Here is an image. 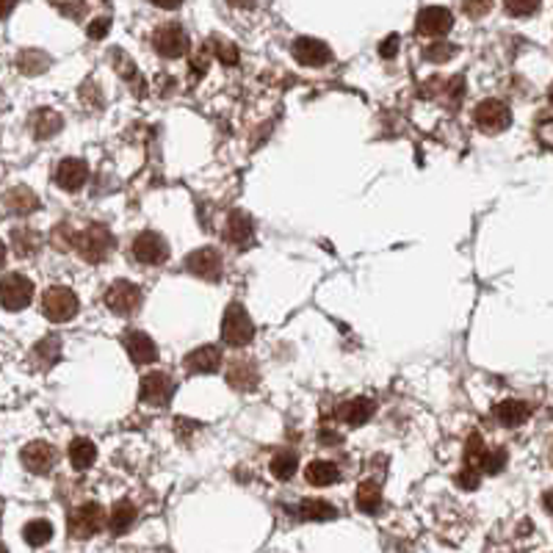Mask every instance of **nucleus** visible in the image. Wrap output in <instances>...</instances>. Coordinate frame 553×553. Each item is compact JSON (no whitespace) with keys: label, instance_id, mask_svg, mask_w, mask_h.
Listing matches in <instances>:
<instances>
[{"label":"nucleus","instance_id":"obj_1","mask_svg":"<svg viewBox=\"0 0 553 553\" xmlns=\"http://www.w3.org/2000/svg\"><path fill=\"white\" fill-rule=\"evenodd\" d=\"M86 263H102L111 249H114V236L105 225H89L86 230H81L75 236V247H73Z\"/></svg>","mask_w":553,"mask_h":553},{"label":"nucleus","instance_id":"obj_2","mask_svg":"<svg viewBox=\"0 0 553 553\" xmlns=\"http://www.w3.org/2000/svg\"><path fill=\"white\" fill-rule=\"evenodd\" d=\"M221 338H225L228 346H247L252 344L255 338V324L249 318V313L244 310V305L233 302L228 310H225V318H221Z\"/></svg>","mask_w":553,"mask_h":553},{"label":"nucleus","instance_id":"obj_3","mask_svg":"<svg viewBox=\"0 0 553 553\" xmlns=\"http://www.w3.org/2000/svg\"><path fill=\"white\" fill-rule=\"evenodd\" d=\"M78 307H81L78 296H75L70 288H62V286L47 288L44 296H42V313H44V318L53 321V324H64V321L75 318V315H78Z\"/></svg>","mask_w":553,"mask_h":553},{"label":"nucleus","instance_id":"obj_4","mask_svg":"<svg viewBox=\"0 0 553 553\" xmlns=\"http://www.w3.org/2000/svg\"><path fill=\"white\" fill-rule=\"evenodd\" d=\"M473 122H476L479 131L495 136V133H501V131H507L512 125V111H509L507 102L490 97V100H481L473 108Z\"/></svg>","mask_w":553,"mask_h":553},{"label":"nucleus","instance_id":"obj_5","mask_svg":"<svg viewBox=\"0 0 553 553\" xmlns=\"http://www.w3.org/2000/svg\"><path fill=\"white\" fill-rule=\"evenodd\" d=\"M105 523H108L105 509H102L100 504L89 501V504H81L78 509L70 512L67 531H70V537H75V539H89V537H94L97 531H102Z\"/></svg>","mask_w":553,"mask_h":553},{"label":"nucleus","instance_id":"obj_6","mask_svg":"<svg viewBox=\"0 0 553 553\" xmlns=\"http://www.w3.org/2000/svg\"><path fill=\"white\" fill-rule=\"evenodd\" d=\"M131 255H133V260H139L144 266H160L170 260V244H166V238L160 233L144 230L133 238Z\"/></svg>","mask_w":553,"mask_h":553},{"label":"nucleus","instance_id":"obj_7","mask_svg":"<svg viewBox=\"0 0 553 553\" xmlns=\"http://www.w3.org/2000/svg\"><path fill=\"white\" fill-rule=\"evenodd\" d=\"M34 299V283L23 274H6L4 280H0V307L4 310H23L28 307Z\"/></svg>","mask_w":553,"mask_h":553},{"label":"nucleus","instance_id":"obj_8","mask_svg":"<svg viewBox=\"0 0 553 553\" xmlns=\"http://www.w3.org/2000/svg\"><path fill=\"white\" fill-rule=\"evenodd\" d=\"M172 396H175V382L170 374L152 371L139 384V399L150 407H166L172 402Z\"/></svg>","mask_w":553,"mask_h":553},{"label":"nucleus","instance_id":"obj_9","mask_svg":"<svg viewBox=\"0 0 553 553\" xmlns=\"http://www.w3.org/2000/svg\"><path fill=\"white\" fill-rule=\"evenodd\" d=\"M152 47H155V53L163 55V59H180V55L189 53V34L178 23L160 25L152 34Z\"/></svg>","mask_w":553,"mask_h":553},{"label":"nucleus","instance_id":"obj_10","mask_svg":"<svg viewBox=\"0 0 553 553\" xmlns=\"http://www.w3.org/2000/svg\"><path fill=\"white\" fill-rule=\"evenodd\" d=\"M105 305L111 313L117 315H131L141 307V288L128 283V280H117L111 283L108 291H105Z\"/></svg>","mask_w":553,"mask_h":553},{"label":"nucleus","instance_id":"obj_11","mask_svg":"<svg viewBox=\"0 0 553 553\" xmlns=\"http://www.w3.org/2000/svg\"><path fill=\"white\" fill-rule=\"evenodd\" d=\"M186 268L199 276V280H208V283H218L221 280V255L210 247L205 249H194L189 257H186Z\"/></svg>","mask_w":553,"mask_h":553},{"label":"nucleus","instance_id":"obj_12","mask_svg":"<svg viewBox=\"0 0 553 553\" xmlns=\"http://www.w3.org/2000/svg\"><path fill=\"white\" fill-rule=\"evenodd\" d=\"M20 460H23V465L31 471V473H50L53 471V465L59 462V451H55L50 442H44V440H34V442H28V446L23 449V454H20Z\"/></svg>","mask_w":553,"mask_h":553},{"label":"nucleus","instance_id":"obj_13","mask_svg":"<svg viewBox=\"0 0 553 553\" xmlns=\"http://www.w3.org/2000/svg\"><path fill=\"white\" fill-rule=\"evenodd\" d=\"M451 28H454V17L449 9H442V6H426L415 20V31L421 36H442Z\"/></svg>","mask_w":553,"mask_h":553},{"label":"nucleus","instance_id":"obj_14","mask_svg":"<svg viewBox=\"0 0 553 553\" xmlns=\"http://www.w3.org/2000/svg\"><path fill=\"white\" fill-rule=\"evenodd\" d=\"M291 50H294V59H296L299 64H305V67H324V64L332 62V50H329L324 42L310 39V36L296 39Z\"/></svg>","mask_w":553,"mask_h":553},{"label":"nucleus","instance_id":"obj_15","mask_svg":"<svg viewBox=\"0 0 553 553\" xmlns=\"http://www.w3.org/2000/svg\"><path fill=\"white\" fill-rule=\"evenodd\" d=\"M89 180V166L81 158H64L55 170V183L64 191H81L83 183Z\"/></svg>","mask_w":553,"mask_h":553},{"label":"nucleus","instance_id":"obj_16","mask_svg":"<svg viewBox=\"0 0 553 553\" xmlns=\"http://www.w3.org/2000/svg\"><path fill=\"white\" fill-rule=\"evenodd\" d=\"M225 241L233 247H249L252 236H255V221L244 213V210H233L225 221Z\"/></svg>","mask_w":553,"mask_h":553},{"label":"nucleus","instance_id":"obj_17","mask_svg":"<svg viewBox=\"0 0 553 553\" xmlns=\"http://www.w3.org/2000/svg\"><path fill=\"white\" fill-rule=\"evenodd\" d=\"M122 344H125V349H128V354H131V360H133L136 365L155 363V357H158V346H155V341L147 335V332L131 329V332H125Z\"/></svg>","mask_w":553,"mask_h":553},{"label":"nucleus","instance_id":"obj_18","mask_svg":"<svg viewBox=\"0 0 553 553\" xmlns=\"http://www.w3.org/2000/svg\"><path fill=\"white\" fill-rule=\"evenodd\" d=\"M260 382V374H257V365L238 357L228 365V384L233 387V391H255Z\"/></svg>","mask_w":553,"mask_h":553},{"label":"nucleus","instance_id":"obj_19","mask_svg":"<svg viewBox=\"0 0 553 553\" xmlns=\"http://www.w3.org/2000/svg\"><path fill=\"white\" fill-rule=\"evenodd\" d=\"M221 368V352L218 346H199L186 354V371L189 374H216Z\"/></svg>","mask_w":553,"mask_h":553},{"label":"nucleus","instance_id":"obj_20","mask_svg":"<svg viewBox=\"0 0 553 553\" xmlns=\"http://www.w3.org/2000/svg\"><path fill=\"white\" fill-rule=\"evenodd\" d=\"M529 415H531V407L526 402H515V399H507L492 407V418L507 429L520 426L523 421H529Z\"/></svg>","mask_w":553,"mask_h":553},{"label":"nucleus","instance_id":"obj_21","mask_svg":"<svg viewBox=\"0 0 553 553\" xmlns=\"http://www.w3.org/2000/svg\"><path fill=\"white\" fill-rule=\"evenodd\" d=\"M64 128V120L55 114V111H50V108H39V111H34V117H31V133L36 136V139H53L55 133H59Z\"/></svg>","mask_w":553,"mask_h":553},{"label":"nucleus","instance_id":"obj_22","mask_svg":"<svg viewBox=\"0 0 553 553\" xmlns=\"http://www.w3.org/2000/svg\"><path fill=\"white\" fill-rule=\"evenodd\" d=\"M4 205H6V210L15 213V216H28V213H34V210L39 208V197H36L28 186H15L12 191H6Z\"/></svg>","mask_w":553,"mask_h":553},{"label":"nucleus","instance_id":"obj_23","mask_svg":"<svg viewBox=\"0 0 553 553\" xmlns=\"http://www.w3.org/2000/svg\"><path fill=\"white\" fill-rule=\"evenodd\" d=\"M374 402L371 399H365V396H360V399H352V402H346L341 410H338V418L344 421V423H349V426H363V423H368L371 418H374Z\"/></svg>","mask_w":553,"mask_h":553},{"label":"nucleus","instance_id":"obj_24","mask_svg":"<svg viewBox=\"0 0 553 553\" xmlns=\"http://www.w3.org/2000/svg\"><path fill=\"white\" fill-rule=\"evenodd\" d=\"M305 479L313 487H329V484L341 481V468L335 462H329V460H315V462H310L305 468Z\"/></svg>","mask_w":553,"mask_h":553},{"label":"nucleus","instance_id":"obj_25","mask_svg":"<svg viewBox=\"0 0 553 553\" xmlns=\"http://www.w3.org/2000/svg\"><path fill=\"white\" fill-rule=\"evenodd\" d=\"M59 357H62V341L55 338V335L42 338V341L34 346V352H31L34 365H36V368H42V371H47L50 365L59 363Z\"/></svg>","mask_w":553,"mask_h":553},{"label":"nucleus","instance_id":"obj_26","mask_svg":"<svg viewBox=\"0 0 553 553\" xmlns=\"http://www.w3.org/2000/svg\"><path fill=\"white\" fill-rule=\"evenodd\" d=\"M111 59H114L117 73L133 86L136 97H144V94H147V86H144V81H141V75H139V70H136V64H133L131 55H128L125 50H114V55H111Z\"/></svg>","mask_w":553,"mask_h":553},{"label":"nucleus","instance_id":"obj_27","mask_svg":"<svg viewBox=\"0 0 553 553\" xmlns=\"http://www.w3.org/2000/svg\"><path fill=\"white\" fill-rule=\"evenodd\" d=\"M299 520H332L338 515V509L332 507L329 501H321V498H305V501L296 507L294 512Z\"/></svg>","mask_w":553,"mask_h":553},{"label":"nucleus","instance_id":"obj_28","mask_svg":"<svg viewBox=\"0 0 553 553\" xmlns=\"http://www.w3.org/2000/svg\"><path fill=\"white\" fill-rule=\"evenodd\" d=\"M354 504L360 512L365 515H376L382 509V487L376 481H363L357 487V495H354Z\"/></svg>","mask_w":553,"mask_h":553},{"label":"nucleus","instance_id":"obj_29","mask_svg":"<svg viewBox=\"0 0 553 553\" xmlns=\"http://www.w3.org/2000/svg\"><path fill=\"white\" fill-rule=\"evenodd\" d=\"M97 460V449H94V442L86 440V437H78L70 442V462L75 471H89Z\"/></svg>","mask_w":553,"mask_h":553},{"label":"nucleus","instance_id":"obj_30","mask_svg":"<svg viewBox=\"0 0 553 553\" xmlns=\"http://www.w3.org/2000/svg\"><path fill=\"white\" fill-rule=\"evenodd\" d=\"M136 523V507L131 501H117L114 509H111V518H108V529L111 534H125L131 531V526Z\"/></svg>","mask_w":553,"mask_h":553},{"label":"nucleus","instance_id":"obj_31","mask_svg":"<svg viewBox=\"0 0 553 553\" xmlns=\"http://www.w3.org/2000/svg\"><path fill=\"white\" fill-rule=\"evenodd\" d=\"M39 244H42V236H39L36 230H31V228H15V230H12V249H15L20 257L36 255Z\"/></svg>","mask_w":553,"mask_h":553},{"label":"nucleus","instance_id":"obj_32","mask_svg":"<svg viewBox=\"0 0 553 553\" xmlns=\"http://www.w3.org/2000/svg\"><path fill=\"white\" fill-rule=\"evenodd\" d=\"M17 67L23 75H42L50 67V55L42 50H23L17 55Z\"/></svg>","mask_w":553,"mask_h":553},{"label":"nucleus","instance_id":"obj_33","mask_svg":"<svg viewBox=\"0 0 553 553\" xmlns=\"http://www.w3.org/2000/svg\"><path fill=\"white\" fill-rule=\"evenodd\" d=\"M296 468H299V460H296V454L288 451V449L276 451V454L271 457V476H274V479L288 481V479H294Z\"/></svg>","mask_w":553,"mask_h":553},{"label":"nucleus","instance_id":"obj_34","mask_svg":"<svg viewBox=\"0 0 553 553\" xmlns=\"http://www.w3.org/2000/svg\"><path fill=\"white\" fill-rule=\"evenodd\" d=\"M23 537H25L28 545L39 548V545L50 542V537H53V526H50L47 520H31V523L23 529Z\"/></svg>","mask_w":553,"mask_h":553},{"label":"nucleus","instance_id":"obj_35","mask_svg":"<svg viewBox=\"0 0 553 553\" xmlns=\"http://www.w3.org/2000/svg\"><path fill=\"white\" fill-rule=\"evenodd\" d=\"M47 4H50L55 12H59V15L70 17V20H83L86 12H89L86 0H47Z\"/></svg>","mask_w":553,"mask_h":553},{"label":"nucleus","instance_id":"obj_36","mask_svg":"<svg viewBox=\"0 0 553 553\" xmlns=\"http://www.w3.org/2000/svg\"><path fill=\"white\" fill-rule=\"evenodd\" d=\"M507 460L509 457H507L504 449H487L484 457H481V473H490V476L501 473L507 468Z\"/></svg>","mask_w":553,"mask_h":553},{"label":"nucleus","instance_id":"obj_37","mask_svg":"<svg viewBox=\"0 0 553 553\" xmlns=\"http://www.w3.org/2000/svg\"><path fill=\"white\" fill-rule=\"evenodd\" d=\"M423 55H426V62H432V64H446L449 59H454V55H457V47L449 44V42H434V44H429L423 50Z\"/></svg>","mask_w":553,"mask_h":553},{"label":"nucleus","instance_id":"obj_38","mask_svg":"<svg viewBox=\"0 0 553 553\" xmlns=\"http://www.w3.org/2000/svg\"><path fill=\"white\" fill-rule=\"evenodd\" d=\"M210 53L218 55V62L221 64H228V67H236L238 64V47L233 42H221V39H213L210 42Z\"/></svg>","mask_w":553,"mask_h":553},{"label":"nucleus","instance_id":"obj_39","mask_svg":"<svg viewBox=\"0 0 553 553\" xmlns=\"http://www.w3.org/2000/svg\"><path fill=\"white\" fill-rule=\"evenodd\" d=\"M504 9L512 17H531L539 9V0H504Z\"/></svg>","mask_w":553,"mask_h":553},{"label":"nucleus","instance_id":"obj_40","mask_svg":"<svg viewBox=\"0 0 553 553\" xmlns=\"http://www.w3.org/2000/svg\"><path fill=\"white\" fill-rule=\"evenodd\" d=\"M75 236L78 233L70 225H59L53 230V247H59V252H67V249L75 247Z\"/></svg>","mask_w":553,"mask_h":553},{"label":"nucleus","instance_id":"obj_41","mask_svg":"<svg viewBox=\"0 0 553 553\" xmlns=\"http://www.w3.org/2000/svg\"><path fill=\"white\" fill-rule=\"evenodd\" d=\"M479 481H481V471H476V468L462 465V471L457 473V487H462V490H476Z\"/></svg>","mask_w":553,"mask_h":553},{"label":"nucleus","instance_id":"obj_42","mask_svg":"<svg viewBox=\"0 0 553 553\" xmlns=\"http://www.w3.org/2000/svg\"><path fill=\"white\" fill-rule=\"evenodd\" d=\"M492 9V0H462V12L473 20L484 17Z\"/></svg>","mask_w":553,"mask_h":553},{"label":"nucleus","instance_id":"obj_43","mask_svg":"<svg viewBox=\"0 0 553 553\" xmlns=\"http://www.w3.org/2000/svg\"><path fill=\"white\" fill-rule=\"evenodd\" d=\"M108 28H111V20L108 17H100V20H94V23H89V28H86V34L92 36V39H102L105 34H108Z\"/></svg>","mask_w":553,"mask_h":553},{"label":"nucleus","instance_id":"obj_44","mask_svg":"<svg viewBox=\"0 0 553 553\" xmlns=\"http://www.w3.org/2000/svg\"><path fill=\"white\" fill-rule=\"evenodd\" d=\"M396 50H399V36L396 34H391L387 36L382 44H379V53H382V59H393L396 55Z\"/></svg>","mask_w":553,"mask_h":553},{"label":"nucleus","instance_id":"obj_45","mask_svg":"<svg viewBox=\"0 0 553 553\" xmlns=\"http://www.w3.org/2000/svg\"><path fill=\"white\" fill-rule=\"evenodd\" d=\"M539 141L548 144V147H553V122H545V125L539 128Z\"/></svg>","mask_w":553,"mask_h":553},{"label":"nucleus","instance_id":"obj_46","mask_svg":"<svg viewBox=\"0 0 553 553\" xmlns=\"http://www.w3.org/2000/svg\"><path fill=\"white\" fill-rule=\"evenodd\" d=\"M15 6H17V0H0V20L9 17Z\"/></svg>","mask_w":553,"mask_h":553},{"label":"nucleus","instance_id":"obj_47","mask_svg":"<svg viewBox=\"0 0 553 553\" xmlns=\"http://www.w3.org/2000/svg\"><path fill=\"white\" fill-rule=\"evenodd\" d=\"M150 4H155V6H160V9H178L183 0H150Z\"/></svg>","mask_w":553,"mask_h":553},{"label":"nucleus","instance_id":"obj_48","mask_svg":"<svg viewBox=\"0 0 553 553\" xmlns=\"http://www.w3.org/2000/svg\"><path fill=\"white\" fill-rule=\"evenodd\" d=\"M542 507L553 515V490H548V492L542 495Z\"/></svg>","mask_w":553,"mask_h":553},{"label":"nucleus","instance_id":"obj_49","mask_svg":"<svg viewBox=\"0 0 553 553\" xmlns=\"http://www.w3.org/2000/svg\"><path fill=\"white\" fill-rule=\"evenodd\" d=\"M230 6H236V9H252L255 6V0H228Z\"/></svg>","mask_w":553,"mask_h":553},{"label":"nucleus","instance_id":"obj_50","mask_svg":"<svg viewBox=\"0 0 553 553\" xmlns=\"http://www.w3.org/2000/svg\"><path fill=\"white\" fill-rule=\"evenodd\" d=\"M4 263H6V247H4V241H0V268H4Z\"/></svg>","mask_w":553,"mask_h":553},{"label":"nucleus","instance_id":"obj_51","mask_svg":"<svg viewBox=\"0 0 553 553\" xmlns=\"http://www.w3.org/2000/svg\"><path fill=\"white\" fill-rule=\"evenodd\" d=\"M548 100H550V105H553V83H550V89H548Z\"/></svg>","mask_w":553,"mask_h":553},{"label":"nucleus","instance_id":"obj_52","mask_svg":"<svg viewBox=\"0 0 553 553\" xmlns=\"http://www.w3.org/2000/svg\"><path fill=\"white\" fill-rule=\"evenodd\" d=\"M0 553H9V550H6V545H4V542H0Z\"/></svg>","mask_w":553,"mask_h":553},{"label":"nucleus","instance_id":"obj_53","mask_svg":"<svg viewBox=\"0 0 553 553\" xmlns=\"http://www.w3.org/2000/svg\"><path fill=\"white\" fill-rule=\"evenodd\" d=\"M105 4H108V0H105Z\"/></svg>","mask_w":553,"mask_h":553}]
</instances>
